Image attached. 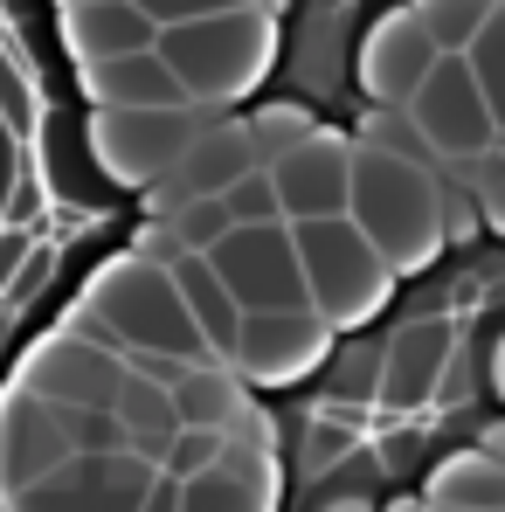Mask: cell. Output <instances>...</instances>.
I'll return each mask as SVG.
<instances>
[{
  "label": "cell",
  "instance_id": "cell-1",
  "mask_svg": "<svg viewBox=\"0 0 505 512\" xmlns=\"http://www.w3.org/2000/svg\"><path fill=\"white\" fill-rule=\"evenodd\" d=\"M346 215L388 256L395 277H416L443 250H457L485 229L471 194L450 173L422 167L409 153H388V146H367V139H353V208Z\"/></svg>",
  "mask_w": 505,
  "mask_h": 512
},
{
  "label": "cell",
  "instance_id": "cell-2",
  "mask_svg": "<svg viewBox=\"0 0 505 512\" xmlns=\"http://www.w3.org/2000/svg\"><path fill=\"white\" fill-rule=\"evenodd\" d=\"M160 28V63L180 90L208 111H236L284 49V7H194V0H146Z\"/></svg>",
  "mask_w": 505,
  "mask_h": 512
},
{
  "label": "cell",
  "instance_id": "cell-3",
  "mask_svg": "<svg viewBox=\"0 0 505 512\" xmlns=\"http://www.w3.org/2000/svg\"><path fill=\"white\" fill-rule=\"evenodd\" d=\"M70 326L97 333L104 346H118L125 360H167V367H208L215 346L194 326L173 270L146 263L139 250H118L111 263H97L84 284V298L70 305Z\"/></svg>",
  "mask_w": 505,
  "mask_h": 512
},
{
  "label": "cell",
  "instance_id": "cell-4",
  "mask_svg": "<svg viewBox=\"0 0 505 512\" xmlns=\"http://www.w3.org/2000/svg\"><path fill=\"white\" fill-rule=\"evenodd\" d=\"M229 111H208V104H187V111H90L84 118V153L90 167L104 173L111 187H132V194H153L187 146L222 125Z\"/></svg>",
  "mask_w": 505,
  "mask_h": 512
},
{
  "label": "cell",
  "instance_id": "cell-5",
  "mask_svg": "<svg viewBox=\"0 0 505 512\" xmlns=\"http://www.w3.org/2000/svg\"><path fill=\"white\" fill-rule=\"evenodd\" d=\"M291 236H298V256H305L312 312H319L333 333L367 326V319L395 298L402 277L388 270V256L353 229V215H339V222H305V229H291Z\"/></svg>",
  "mask_w": 505,
  "mask_h": 512
},
{
  "label": "cell",
  "instance_id": "cell-6",
  "mask_svg": "<svg viewBox=\"0 0 505 512\" xmlns=\"http://www.w3.org/2000/svg\"><path fill=\"white\" fill-rule=\"evenodd\" d=\"M125 374H132V367H125L118 346H104L97 333H77V326L63 319V326H49L42 340L14 360V381H7V388L35 395L42 409L77 416V409H118Z\"/></svg>",
  "mask_w": 505,
  "mask_h": 512
},
{
  "label": "cell",
  "instance_id": "cell-7",
  "mask_svg": "<svg viewBox=\"0 0 505 512\" xmlns=\"http://www.w3.org/2000/svg\"><path fill=\"white\" fill-rule=\"evenodd\" d=\"M409 125H416L422 160L436 173H464L505 146V132L492 118V104H485V84L471 77V63H436V77L409 104Z\"/></svg>",
  "mask_w": 505,
  "mask_h": 512
},
{
  "label": "cell",
  "instance_id": "cell-8",
  "mask_svg": "<svg viewBox=\"0 0 505 512\" xmlns=\"http://www.w3.org/2000/svg\"><path fill=\"white\" fill-rule=\"evenodd\" d=\"M222 291L243 305V319L256 312H312V284H305V256L291 222H263V229H236L222 250H208Z\"/></svg>",
  "mask_w": 505,
  "mask_h": 512
},
{
  "label": "cell",
  "instance_id": "cell-9",
  "mask_svg": "<svg viewBox=\"0 0 505 512\" xmlns=\"http://www.w3.org/2000/svg\"><path fill=\"white\" fill-rule=\"evenodd\" d=\"M436 63H443V49H436L422 7H388V14L367 21L360 56H353V77H360L367 111H409L416 90L436 77Z\"/></svg>",
  "mask_w": 505,
  "mask_h": 512
},
{
  "label": "cell",
  "instance_id": "cell-10",
  "mask_svg": "<svg viewBox=\"0 0 505 512\" xmlns=\"http://www.w3.org/2000/svg\"><path fill=\"white\" fill-rule=\"evenodd\" d=\"M153 485H160V471L132 450L125 457H70L56 478L7 499L0 512H146Z\"/></svg>",
  "mask_w": 505,
  "mask_h": 512
},
{
  "label": "cell",
  "instance_id": "cell-11",
  "mask_svg": "<svg viewBox=\"0 0 505 512\" xmlns=\"http://www.w3.org/2000/svg\"><path fill=\"white\" fill-rule=\"evenodd\" d=\"M333 340L339 333L319 312H256V319H243V340H236V374L250 388H291L333 360Z\"/></svg>",
  "mask_w": 505,
  "mask_h": 512
},
{
  "label": "cell",
  "instance_id": "cell-12",
  "mask_svg": "<svg viewBox=\"0 0 505 512\" xmlns=\"http://www.w3.org/2000/svg\"><path fill=\"white\" fill-rule=\"evenodd\" d=\"M270 187H277V208L291 229L305 222H339L353 208V132H319L312 146H298L291 160L270 167Z\"/></svg>",
  "mask_w": 505,
  "mask_h": 512
},
{
  "label": "cell",
  "instance_id": "cell-13",
  "mask_svg": "<svg viewBox=\"0 0 505 512\" xmlns=\"http://www.w3.org/2000/svg\"><path fill=\"white\" fill-rule=\"evenodd\" d=\"M70 457H77V443L63 429V409H42L35 395L0 388V506L35 492L42 478H56Z\"/></svg>",
  "mask_w": 505,
  "mask_h": 512
},
{
  "label": "cell",
  "instance_id": "cell-14",
  "mask_svg": "<svg viewBox=\"0 0 505 512\" xmlns=\"http://www.w3.org/2000/svg\"><path fill=\"white\" fill-rule=\"evenodd\" d=\"M56 42L77 70H104V63H125V56H153L160 28L132 0H70V7H56Z\"/></svg>",
  "mask_w": 505,
  "mask_h": 512
},
{
  "label": "cell",
  "instance_id": "cell-15",
  "mask_svg": "<svg viewBox=\"0 0 505 512\" xmlns=\"http://www.w3.org/2000/svg\"><path fill=\"white\" fill-rule=\"evenodd\" d=\"M284 471L263 450H222L201 478L180 485V512H277Z\"/></svg>",
  "mask_w": 505,
  "mask_h": 512
},
{
  "label": "cell",
  "instance_id": "cell-16",
  "mask_svg": "<svg viewBox=\"0 0 505 512\" xmlns=\"http://www.w3.org/2000/svg\"><path fill=\"white\" fill-rule=\"evenodd\" d=\"M256 409H263L256 388L236 374V367H222V360L180 367V374H173V416H180V429H201V436L236 443V429L250 423Z\"/></svg>",
  "mask_w": 505,
  "mask_h": 512
},
{
  "label": "cell",
  "instance_id": "cell-17",
  "mask_svg": "<svg viewBox=\"0 0 505 512\" xmlns=\"http://www.w3.org/2000/svg\"><path fill=\"white\" fill-rule=\"evenodd\" d=\"M77 84H84L90 111H187V104H194V97L180 90V77L160 63V49H153V56L104 63V70H77Z\"/></svg>",
  "mask_w": 505,
  "mask_h": 512
},
{
  "label": "cell",
  "instance_id": "cell-18",
  "mask_svg": "<svg viewBox=\"0 0 505 512\" xmlns=\"http://www.w3.org/2000/svg\"><path fill=\"white\" fill-rule=\"evenodd\" d=\"M443 360H450V333L443 326H402L381 346V409H422L443 388Z\"/></svg>",
  "mask_w": 505,
  "mask_h": 512
},
{
  "label": "cell",
  "instance_id": "cell-19",
  "mask_svg": "<svg viewBox=\"0 0 505 512\" xmlns=\"http://www.w3.org/2000/svg\"><path fill=\"white\" fill-rule=\"evenodd\" d=\"M422 506L429 512H505V464L485 457L478 443L436 457L429 478H422Z\"/></svg>",
  "mask_w": 505,
  "mask_h": 512
},
{
  "label": "cell",
  "instance_id": "cell-20",
  "mask_svg": "<svg viewBox=\"0 0 505 512\" xmlns=\"http://www.w3.org/2000/svg\"><path fill=\"white\" fill-rule=\"evenodd\" d=\"M243 125H250V146L256 160H263V173L277 167V160H291L298 146H312L326 125H319V111L312 104H298V97H277V104H256V111H243Z\"/></svg>",
  "mask_w": 505,
  "mask_h": 512
},
{
  "label": "cell",
  "instance_id": "cell-21",
  "mask_svg": "<svg viewBox=\"0 0 505 512\" xmlns=\"http://www.w3.org/2000/svg\"><path fill=\"white\" fill-rule=\"evenodd\" d=\"M360 402H381V346H346L326 360V409L360 416Z\"/></svg>",
  "mask_w": 505,
  "mask_h": 512
},
{
  "label": "cell",
  "instance_id": "cell-22",
  "mask_svg": "<svg viewBox=\"0 0 505 512\" xmlns=\"http://www.w3.org/2000/svg\"><path fill=\"white\" fill-rule=\"evenodd\" d=\"M464 63L485 84V104H492V118H499V132H505V7H485V28H478V42H471Z\"/></svg>",
  "mask_w": 505,
  "mask_h": 512
},
{
  "label": "cell",
  "instance_id": "cell-23",
  "mask_svg": "<svg viewBox=\"0 0 505 512\" xmlns=\"http://www.w3.org/2000/svg\"><path fill=\"white\" fill-rule=\"evenodd\" d=\"M422 21H429L443 63H464L471 42H478V28H485V7H478V0H443V7H422Z\"/></svg>",
  "mask_w": 505,
  "mask_h": 512
},
{
  "label": "cell",
  "instance_id": "cell-24",
  "mask_svg": "<svg viewBox=\"0 0 505 512\" xmlns=\"http://www.w3.org/2000/svg\"><path fill=\"white\" fill-rule=\"evenodd\" d=\"M236 229H243V222H236V208H229V201H194V208L173 222V236H180V250H187V256L222 250Z\"/></svg>",
  "mask_w": 505,
  "mask_h": 512
},
{
  "label": "cell",
  "instance_id": "cell-25",
  "mask_svg": "<svg viewBox=\"0 0 505 512\" xmlns=\"http://www.w3.org/2000/svg\"><path fill=\"white\" fill-rule=\"evenodd\" d=\"M464 194H471V208H478V222L485 229H499L505 236V146L499 153H485L478 167H464V173H450Z\"/></svg>",
  "mask_w": 505,
  "mask_h": 512
},
{
  "label": "cell",
  "instance_id": "cell-26",
  "mask_svg": "<svg viewBox=\"0 0 505 512\" xmlns=\"http://www.w3.org/2000/svg\"><path fill=\"white\" fill-rule=\"evenodd\" d=\"M49 277H56V243H28V263L14 270L7 298H14V305H28V298H35V291H42Z\"/></svg>",
  "mask_w": 505,
  "mask_h": 512
},
{
  "label": "cell",
  "instance_id": "cell-27",
  "mask_svg": "<svg viewBox=\"0 0 505 512\" xmlns=\"http://www.w3.org/2000/svg\"><path fill=\"white\" fill-rule=\"evenodd\" d=\"M353 450V416H339L333 423V409L319 416V429H312V464H339Z\"/></svg>",
  "mask_w": 505,
  "mask_h": 512
},
{
  "label": "cell",
  "instance_id": "cell-28",
  "mask_svg": "<svg viewBox=\"0 0 505 512\" xmlns=\"http://www.w3.org/2000/svg\"><path fill=\"white\" fill-rule=\"evenodd\" d=\"M312 512H381V506H374L367 492H333V499H319Z\"/></svg>",
  "mask_w": 505,
  "mask_h": 512
},
{
  "label": "cell",
  "instance_id": "cell-29",
  "mask_svg": "<svg viewBox=\"0 0 505 512\" xmlns=\"http://www.w3.org/2000/svg\"><path fill=\"white\" fill-rule=\"evenodd\" d=\"M146 512H180V485L160 478V485H153V499H146Z\"/></svg>",
  "mask_w": 505,
  "mask_h": 512
},
{
  "label": "cell",
  "instance_id": "cell-30",
  "mask_svg": "<svg viewBox=\"0 0 505 512\" xmlns=\"http://www.w3.org/2000/svg\"><path fill=\"white\" fill-rule=\"evenodd\" d=\"M485 381H492V395L505 402V333H499V346H492V360H485Z\"/></svg>",
  "mask_w": 505,
  "mask_h": 512
},
{
  "label": "cell",
  "instance_id": "cell-31",
  "mask_svg": "<svg viewBox=\"0 0 505 512\" xmlns=\"http://www.w3.org/2000/svg\"><path fill=\"white\" fill-rule=\"evenodd\" d=\"M478 450H485V457H499V464H505V416H499L492 429H485V436H478Z\"/></svg>",
  "mask_w": 505,
  "mask_h": 512
},
{
  "label": "cell",
  "instance_id": "cell-32",
  "mask_svg": "<svg viewBox=\"0 0 505 512\" xmlns=\"http://www.w3.org/2000/svg\"><path fill=\"white\" fill-rule=\"evenodd\" d=\"M381 512H422V499H388Z\"/></svg>",
  "mask_w": 505,
  "mask_h": 512
},
{
  "label": "cell",
  "instance_id": "cell-33",
  "mask_svg": "<svg viewBox=\"0 0 505 512\" xmlns=\"http://www.w3.org/2000/svg\"><path fill=\"white\" fill-rule=\"evenodd\" d=\"M422 512H429V506H422Z\"/></svg>",
  "mask_w": 505,
  "mask_h": 512
}]
</instances>
